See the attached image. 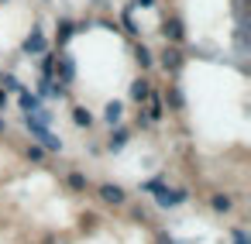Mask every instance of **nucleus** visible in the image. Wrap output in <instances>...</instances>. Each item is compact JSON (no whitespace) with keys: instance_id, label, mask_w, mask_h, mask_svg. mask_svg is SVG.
Listing matches in <instances>:
<instances>
[{"instance_id":"f257e3e1","label":"nucleus","mask_w":251,"mask_h":244,"mask_svg":"<svg viewBox=\"0 0 251 244\" xmlns=\"http://www.w3.org/2000/svg\"><path fill=\"white\" fill-rule=\"evenodd\" d=\"M25 124H28L31 138H35L42 148H49V151H62V138H55V131H52L49 124H42V121H35V117H25Z\"/></svg>"},{"instance_id":"f03ea898","label":"nucleus","mask_w":251,"mask_h":244,"mask_svg":"<svg viewBox=\"0 0 251 244\" xmlns=\"http://www.w3.org/2000/svg\"><path fill=\"white\" fill-rule=\"evenodd\" d=\"M151 193H155V199H158V206H176V203H182V199L189 196L186 189H165L162 182H158V186H155Z\"/></svg>"},{"instance_id":"7ed1b4c3","label":"nucleus","mask_w":251,"mask_h":244,"mask_svg":"<svg viewBox=\"0 0 251 244\" xmlns=\"http://www.w3.org/2000/svg\"><path fill=\"white\" fill-rule=\"evenodd\" d=\"M28 55H45V49H49V42H45V31L42 28H31V35L25 38V45H21Z\"/></svg>"},{"instance_id":"20e7f679","label":"nucleus","mask_w":251,"mask_h":244,"mask_svg":"<svg viewBox=\"0 0 251 244\" xmlns=\"http://www.w3.org/2000/svg\"><path fill=\"white\" fill-rule=\"evenodd\" d=\"M100 199L110 203V206H121V203L127 199V193H124L117 182H103V186H100Z\"/></svg>"},{"instance_id":"39448f33","label":"nucleus","mask_w":251,"mask_h":244,"mask_svg":"<svg viewBox=\"0 0 251 244\" xmlns=\"http://www.w3.org/2000/svg\"><path fill=\"white\" fill-rule=\"evenodd\" d=\"M162 31H165V42H182L186 38V28H182V18H169L165 24H162Z\"/></svg>"},{"instance_id":"423d86ee","label":"nucleus","mask_w":251,"mask_h":244,"mask_svg":"<svg viewBox=\"0 0 251 244\" xmlns=\"http://www.w3.org/2000/svg\"><path fill=\"white\" fill-rule=\"evenodd\" d=\"M131 97H134L138 103H145V100L151 97V79H145V76H138V79L131 83Z\"/></svg>"},{"instance_id":"0eeeda50","label":"nucleus","mask_w":251,"mask_h":244,"mask_svg":"<svg viewBox=\"0 0 251 244\" xmlns=\"http://www.w3.org/2000/svg\"><path fill=\"white\" fill-rule=\"evenodd\" d=\"M121 117H124V107H121L117 100H110V103L103 107V121H107V124L114 127V124H121Z\"/></svg>"},{"instance_id":"6e6552de","label":"nucleus","mask_w":251,"mask_h":244,"mask_svg":"<svg viewBox=\"0 0 251 244\" xmlns=\"http://www.w3.org/2000/svg\"><path fill=\"white\" fill-rule=\"evenodd\" d=\"M179 62H182V52H179L176 45L162 52V66H165V69H172V73H176V69H179Z\"/></svg>"},{"instance_id":"1a4fd4ad","label":"nucleus","mask_w":251,"mask_h":244,"mask_svg":"<svg viewBox=\"0 0 251 244\" xmlns=\"http://www.w3.org/2000/svg\"><path fill=\"white\" fill-rule=\"evenodd\" d=\"M124 145H127V131H124V127L110 131V141H107V148H110V151H121Z\"/></svg>"},{"instance_id":"9d476101","label":"nucleus","mask_w":251,"mask_h":244,"mask_svg":"<svg viewBox=\"0 0 251 244\" xmlns=\"http://www.w3.org/2000/svg\"><path fill=\"white\" fill-rule=\"evenodd\" d=\"M210 206H213V210H217V213H227V210H230V206H234V199H230V196H227V193H217V196H213V199H210Z\"/></svg>"},{"instance_id":"9b49d317","label":"nucleus","mask_w":251,"mask_h":244,"mask_svg":"<svg viewBox=\"0 0 251 244\" xmlns=\"http://www.w3.org/2000/svg\"><path fill=\"white\" fill-rule=\"evenodd\" d=\"M134 59H138V66H141V69H151V62H155V55H151L145 45H138V49H134Z\"/></svg>"},{"instance_id":"f8f14e48","label":"nucleus","mask_w":251,"mask_h":244,"mask_svg":"<svg viewBox=\"0 0 251 244\" xmlns=\"http://www.w3.org/2000/svg\"><path fill=\"white\" fill-rule=\"evenodd\" d=\"M73 121H76L79 127H90V124H93V114H90L86 107H73Z\"/></svg>"},{"instance_id":"ddd939ff","label":"nucleus","mask_w":251,"mask_h":244,"mask_svg":"<svg viewBox=\"0 0 251 244\" xmlns=\"http://www.w3.org/2000/svg\"><path fill=\"white\" fill-rule=\"evenodd\" d=\"M59 69H62V79H66V83H73L76 66H73V59H69V55H59Z\"/></svg>"},{"instance_id":"4468645a","label":"nucleus","mask_w":251,"mask_h":244,"mask_svg":"<svg viewBox=\"0 0 251 244\" xmlns=\"http://www.w3.org/2000/svg\"><path fill=\"white\" fill-rule=\"evenodd\" d=\"M162 114H165V110H162V100L151 93V97H148V121H158Z\"/></svg>"},{"instance_id":"2eb2a0df","label":"nucleus","mask_w":251,"mask_h":244,"mask_svg":"<svg viewBox=\"0 0 251 244\" xmlns=\"http://www.w3.org/2000/svg\"><path fill=\"white\" fill-rule=\"evenodd\" d=\"M28 158H31V162H42V158H45V148L31 145V148H28Z\"/></svg>"},{"instance_id":"dca6fc26","label":"nucleus","mask_w":251,"mask_h":244,"mask_svg":"<svg viewBox=\"0 0 251 244\" xmlns=\"http://www.w3.org/2000/svg\"><path fill=\"white\" fill-rule=\"evenodd\" d=\"M69 186H73V189H86V179H83L79 172H73V175H69Z\"/></svg>"},{"instance_id":"f3484780","label":"nucleus","mask_w":251,"mask_h":244,"mask_svg":"<svg viewBox=\"0 0 251 244\" xmlns=\"http://www.w3.org/2000/svg\"><path fill=\"white\" fill-rule=\"evenodd\" d=\"M69 35H73V24H69V21H62V24H59V42H66Z\"/></svg>"},{"instance_id":"a211bd4d","label":"nucleus","mask_w":251,"mask_h":244,"mask_svg":"<svg viewBox=\"0 0 251 244\" xmlns=\"http://www.w3.org/2000/svg\"><path fill=\"white\" fill-rule=\"evenodd\" d=\"M234 244H248V234L244 230H234Z\"/></svg>"},{"instance_id":"6ab92c4d","label":"nucleus","mask_w":251,"mask_h":244,"mask_svg":"<svg viewBox=\"0 0 251 244\" xmlns=\"http://www.w3.org/2000/svg\"><path fill=\"white\" fill-rule=\"evenodd\" d=\"M7 103H11V100H7V90H0V114L7 110Z\"/></svg>"},{"instance_id":"aec40b11","label":"nucleus","mask_w":251,"mask_h":244,"mask_svg":"<svg viewBox=\"0 0 251 244\" xmlns=\"http://www.w3.org/2000/svg\"><path fill=\"white\" fill-rule=\"evenodd\" d=\"M134 7H145L148 11V7H155V0H134Z\"/></svg>"},{"instance_id":"412c9836","label":"nucleus","mask_w":251,"mask_h":244,"mask_svg":"<svg viewBox=\"0 0 251 244\" xmlns=\"http://www.w3.org/2000/svg\"><path fill=\"white\" fill-rule=\"evenodd\" d=\"M162 244H172V237H162Z\"/></svg>"},{"instance_id":"4be33fe9","label":"nucleus","mask_w":251,"mask_h":244,"mask_svg":"<svg viewBox=\"0 0 251 244\" xmlns=\"http://www.w3.org/2000/svg\"><path fill=\"white\" fill-rule=\"evenodd\" d=\"M0 134H4V117H0Z\"/></svg>"},{"instance_id":"5701e85b","label":"nucleus","mask_w":251,"mask_h":244,"mask_svg":"<svg viewBox=\"0 0 251 244\" xmlns=\"http://www.w3.org/2000/svg\"><path fill=\"white\" fill-rule=\"evenodd\" d=\"M0 4H7V0H0Z\"/></svg>"}]
</instances>
